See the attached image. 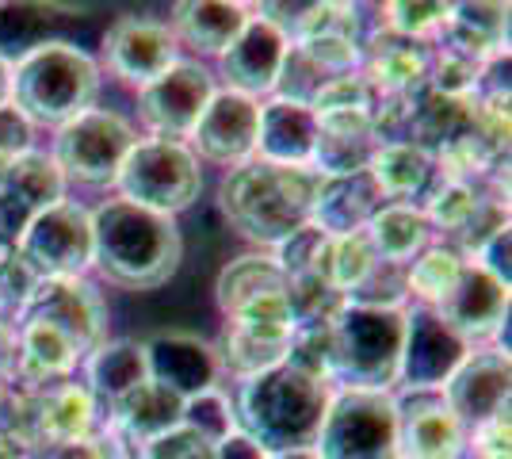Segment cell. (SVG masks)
Instances as JSON below:
<instances>
[{
  "label": "cell",
  "instance_id": "obj_17",
  "mask_svg": "<svg viewBox=\"0 0 512 459\" xmlns=\"http://www.w3.org/2000/svg\"><path fill=\"white\" fill-rule=\"evenodd\" d=\"M398 459H467V425L440 391H394Z\"/></svg>",
  "mask_w": 512,
  "mask_h": 459
},
{
  "label": "cell",
  "instance_id": "obj_38",
  "mask_svg": "<svg viewBox=\"0 0 512 459\" xmlns=\"http://www.w3.org/2000/svg\"><path fill=\"white\" fill-rule=\"evenodd\" d=\"M509 410L493 414L490 421L474 425L467 433V459H509Z\"/></svg>",
  "mask_w": 512,
  "mask_h": 459
},
{
  "label": "cell",
  "instance_id": "obj_1",
  "mask_svg": "<svg viewBox=\"0 0 512 459\" xmlns=\"http://www.w3.org/2000/svg\"><path fill=\"white\" fill-rule=\"evenodd\" d=\"M184 264L180 219L107 196L92 207V280L115 291H161Z\"/></svg>",
  "mask_w": 512,
  "mask_h": 459
},
{
  "label": "cell",
  "instance_id": "obj_29",
  "mask_svg": "<svg viewBox=\"0 0 512 459\" xmlns=\"http://www.w3.org/2000/svg\"><path fill=\"white\" fill-rule=\"evenodd\" d=\"M363 234H367L379 261L398 264V268H406L425 245L436 241L425 222V211L417 203H383L371 215V222L363 226Z\"/></svg>",
  "mask_w": 512,
  "mask_h": 459
},
{
  "label": "cell",
  "instance_id": "obj_9",
  "mask_svg": "<svg viewBox=\"0 0 512 459\" xmlns=\"http://www.w3.org/2000/svg\"><path fill=\"white\" fill-rule=\"evenodd\" d=\"M12 249L39 280H81L92 276V207L62 199L23 226Z\"/></svg>",
  "mask_w": 512,
  "mask_h": 459
},
{
  "label": "cell",
  "instance_id": "obj_34",
  "mask_svg": "<svg viewBox=\"0 0 512 459\" xmlns=\"http://www.w3.org/2000/svg\"><path fill=\"white\" fill-rule=\"evenodd\" d=\"M180 425H188L192 433H199V437L211 440V444H222L226 437H234L237 414H234V394H230V387L222 383V387H211V391L184 398V421Z\"/></svg>",
  "mask_w": 512,
  "mask_h": 459
},
{
  "label": "cell",
  "instance_id": "obj_32",
  "mask_svg": "<svg viewBox=\"0 0 512 459\" xmlns=\"http://www.w3.org/2000/svg\"><path fill=\"white\" fill-rule=\"evenodd\" d=\"M375 268H379V257H375V249H371L367 234L356 230V234H341V238H325L314 276L329 280L344 299H352Z\"/></svg>",
  "mask_w": 512,
  "mask_h": 459
},
{
  "label": "cell",
  "instance_id": "obj_44",
  "mask_svg": "<svg viewBox=\"0 0 512 459\" xmlns=\"http://www.w3.org/2000/svg\"><path fill=\"white\" fill-rule=\"evenodd\" d=\"M264 459H318V452L314 448H299V452H272V456Z\"/></svg>",
  "mask_w": 512,
  "mask_h": 459
},
{
  "label": "cell",
  "instance_id": "obj_2",
  "mask_svg": "<svg viewBox=\"0 0 512 459\" xmlns=\"http://www.w3.org/2000/svg\"><path fill=\"white\" fill-rule=\"evenodd\" d=\"M321 180L314 165H272L253 157L218 180V219L249 249H276L314 222Z\"/></svg>",
  "mask_w": 512,
  "mask_h": 459
},
{
  "label": "cell",
  "instance_id": "obj_26",
  "mask_svg": "<svg viewBox=\"0 0 512 459\" xmlns=\"http://www.w3.org/2000/svg\"><path fill=\"white\" fill-rule=\"evenodd\" d=\"M383 203V192L375 188V180L367 173L329 176V180H321L318 203H314V226L325 238L356 234V230H363L371 222V215Z\"/></svg>",
  "mask_w": 512,
  "mask_h": 459
},
{
  "label": "cell",
  "instance_id": "obj_23",
  "mask_svg": "<svg viewBox=\"0 0 512 459\" xmlns=\"http://www.w3.org/2000/svg\"><path fill=\"white\" fill-rule=\"evenodd\" d=\"M245 23H249V4L241 0H188V4H172L169 16L180 50L207 66L237 43Z\"/></svg>",
  "mask_w": 512,
  "mask_h": 459
},
{
  "label": "cell",
  "instance_id": "obj_37",
  "mask_svg": "<svg viewBox=\"0 0 512 459\" xmlns=\"http://www.w3.org/2000/svg\"><path fill=\"white\" fill-rule=\"evenodd\" d=\"M314 115H337V111H375V92L371 85L356 73H341V77H329L318 88V96L310 100Z\"/></svg>",
  "mask_w": 512,
  "mask_h": 459
},
{
  "label": "cell",
  "instance_id": "obj_19",
  "mask_svg": "<svg viewBox=\"0 0 512 459\" xmlns=\"http://www.w3.org/2000/svg\"><path fill=\"white\" fill-rule=\"evenodd\" d=\"M62 199H69V184L43 146L16 157L0 176V241L12 245L27 222Z\"/></svg>",
  "mask_w": 512,
  "mask_h": 459
},
{
  "label": "cell",
  "instance_id": "obj_13",
  "mask_svg": "<svg viewBox=\"0 0 512 459\" xmlns=\"http://www.w3.org/2000/svg\"><path fill=\"white\" fill-rule=\"evenodd\" d=\"M375 31V23H367L363 4H306L299 27L291 35V46H299L302 54L325 73V77H341L356 73L363 62V43Z\"/></svg>",
  "mask_w": 512,
  "mask_h": 459
},
{
  "label": "cell",
  "instance_id": "obj_20",
  "mask_svg": "<svg viewBox=\"0 0 512 459\" xmlns=\"http://www.w3.org/2000/svg\"><path fill=\"white\" fill-rule=\"evenodd\" d=\"M146 345V364H150L153 383H165L172 394L192 398L211 387H222V368L214 341L199 337L192 329H161L142 341Z\"/></svg>",
  "mask_w": 512,
  "mask_h": 459
},
{
  "label": "cell",
  "instance_id": "obj_21",
  "mask_svg": "<svg viewBox=\"0 0 512 459\" xmlns=\"http://www.w3.org/2000/svg\"><path fill=\"white\" fill-rule=\"evenodd\" d=\"M428 66H432V43H413L406 35L386 31L383 23H375V31L363 43L360 77L371 85L375 100L425 92Z\"/></svg>",
  "mask_w": 512,
  "mask_h": 459
},
{
  "label": "cell",
  "instance_id": "obj_30",
  "mask_svg": "<svg viewBox=\"0 0 512 459\" xmlns=\"http://www.w3.org/2000/svg\"><path fill=\"white\" fill-rule=\"evenodd\" d=\"M482 62L509 54V4H451L448 31L440 35Z\"/></svg>",
  "mask_w": 512,
  "mask_h": 459
},
{
  "label": "cell",
  "instance_id": "obj_11",
  "mask_svg": "<svg viewBox=\"0 0 512 459\" xmlns=\"http://www.w3.org/2000/svg\"><path fill=\"white\" fill-rule=\"evenodd\" d=\"M184 58V50L172 35L169 20L153 16H115L100 39V73L119 81L130 92L153 85L165 69Z\"/></svg>",
  "mask_w": 512,
  "mask_h": 459
},
{
  "label": "cell",
  "instance_id": "obj_25",
  "mask_svg": "<svg viewBox=\"0 0 512 459\" xmlns=\"http://www.w3.org/2000/svg\"><path fill=\"white\" fill-rule=\"evenodd\" d=\"M318 146V119L310 104L295 100H260L256 157L272 165H310Z\"/></svg>",
  "mask_w": 512,
  "mask_h": 459
},
{
  "label": "cell",
  "instance_id": "obj_36",
  "mask_svg": "<svg viewBox=\"0 0 512 459\" xmlns=\"http://www.w3.org/2000/svg\"><path fill=\"white\" fill-rule=\"evenodd\" d=\"M35 284H39V276L27 268V261L8 241H0V326H12L20 318Z\"/></svg>",
  "mask_w": 512,
  "mask_h": 459
},
{
  "label": "cell",
  "instance_id": "obj_31",
  "mask_svg": "<svg viewBox=\"0 0 512 459\" xmlns=\"http://www.w3.org/2000/svg\"><path fill=\"white\" fill-rule=\"evenodd\" d=\"M467 264H470L467 257H463L455 245H448V241L425 245V249L406 264L409 306H428V310H436V306L451 295V287L459 284V276H463Z\"/></svg>",
  "mask_w": 512,
  "mask_h": 459
},
{
  "label": "cell",
  "instance_id": "obj_3",
  "mask_svg": "<svg viewBox=\"0 0 512 459\" xmlns=\"http://www.w3.org/2000/svg\"><path fill=\"white\" fill-rule=\"evenodd\" d=\"M230 394H234L237 429L272 456V452L314 448L333 387L302 375L291 364H279L256 379L234 383Z\"/></svg>",
  "mask_w": 512,
  "mask_h": 459
},
{
  "label": "cell",
  "instance_id": "obj_42",
  "mask_svg": "<svg viewBox=\"0 0 512 459\" xmlns=\"http://www.w3.org/2000/svg\"><path fill=\"white\" fill-rule=\"evenodd\" d=\"M0 459H35V456H31L20 440H16L8 429H4V425H0Z\"/></svg>",
  "mask_w": 512,
  "mask_h": 459
},
{
  "label": "cell",
  "instance_id": "obj_14",
  "mask_svg": "<svg viewBox=\"0 0 512 459\" xmlns=\"http://www.w3.org/2000/svg\"><path fill=\"white\" fill-rule=\"evenodd\" d=\"M256 134H260V100L218 88L207 111L199 115L188 146L203 169L230 173L256 157Z\"/></svg>",
  "mask_w": 512,
  "mask_h": 459
},
{
  "label": "cell",
  "instance_id": "obj_28",
  "mask_svg": "<svg viewBox=\"0 0 512 459\" xmlns=\"http://www.w3.org/2000/svg\"><path fill=\"white\" fill-rule=\"evenodd\" d=\"M268 291H287V272L279 268L272 249H245L218 268L214 276V306L222 318L253 303Z\"/></svg>",
  "mask_w": 512,
  "mask_h": 459
},
{
  "label": "cell",
  "instance_id": "obj_6",
  "mask_svg": "<svg viewBox=\"0 0 512 459\" xmlns=\"http://www.w3.org/2000/svg\"><path fill=\"white\" fill-rule=\"evenodd\" d=\"M138 138H142V131L127 111L96 104V108L81 111L77 119L62 123L50 138L46 153L54 157V165L69 188L111 192Z\"/></svg>",
  "mask_w": 512,
  "mask_h": 459
},
{
  "label": "cell",
  "instance_id": "obj_16",
  "mask_svg": "<svg viewBox=\"0 0 512 459\" xmlns=\"http://www.w3.org/2000/svg\"><path fill=\"white\" fill-rule=\"evenodd\" d=\"M287 50H291V39L249 8V23L237 35V43L218 62H211L218 88L241 92L249 100H272L283 62H287Z\"/></svg>",
  "mask_w": 512,
  "mask_h": 459
},
{
  "label": "cell",
  "instance_id": "obj_27",
  "mask_svg": "<svg viewBox=\"0 0 512 459\" xmlns=\"http://www.w3.org/2000/svg\"><path fill=\"white\" fill-rule=\"evenodd\" d=\"M367 176L375 180L386 203H417L421 207L436 184V161L417 142H383L367 165Z\"/></svg>",
  "mask_w": 512,
  "mask_h": 459
},
{
  "label": "cell",
  "instance_id": "obj_35",
  "mask_svg": "<svg viewBox=\"0 0 512 459\" xmlns=\"http://www.w3.org/2000/svg\"><path fill=\"white\" fill-rule=\"evenodd\" d=\"M386 31L394 35H406L413 43H436L444 31H448L451 20V4H413V0H390L379 8Z\"/></svg>",
  "mask_w": 512,
  "mask_h": 459
},
{
  "label": "cell",
  "instance_id": "obj_40",
  "mask_svg": "<svg viewBox=\"0 0 512 459\" xmlns=\"http://www.w3.org/2000/svg\"><path fill=\"white\" fill-rule=\"evenodd\" d=\"M35 459H123L119 444L107 437V429L100 425V433H92L85 440H73V444H62V448H50Z\"/></svg>",
  "mask_w": 512,
  "mask_h": 459
},
{
  "label": "cell",
  "instance_id": "obj_18",
  "mask_svg": "<svg viewBox=\"0 0 512 459\" xmlns=\"http://www.w3.org/2000/svg\"><path fill=\"white\" fill-rule=\"evenodd\" d=\"M470 345L455 337L436 310L406 306V349L394 391H440L451 372L467 360Z\"/></svg>",
  "mask_w": 512,
  "mask_h": 459
},
{
  "label": "cell",
  "instance_id": "obj_33",
  "mask_svg": "<svg viewBox=\"0 0 512 459\" xmlns=\"http://www.w3.org/2000/svg\"><path fill=\"white\" fill-rule=\"evenodd\" d=\"M54 4H0V58L20 62L35 46L54 39Z\"/></svg>",
  "mask_w": 512,
  "mask_h": 459
},
{
  "label": "cell",
  "instance_id": "obj_10",
  "mask_svg": "<svg viewBox=\"0 0 512 459\" xmlns=\"http://www.w3.org/2000/svg\"><path fill=\"white\" fill-rule=\"evenodd\" d=\"M218 92V77L207 62L199 58H180L172 69H165L153 85L134 92V123L146 138H169V142H188L199 123V115Z\"/></svg>",
  "mask_w": 512,
  "mask_h": 459
},
{
  "label": "cell",
  "instance_id": "obj_45",
  "mask_svg": "<svg viewBox=\"0 0 512 459\" xmlns=\"http://www.w3.org/2000/svg\"><path fill=\"white\" fill-rule=\"evenodd\" d=\"M8 394H12V383L0 375V417H4V406H8Z\"/></svg>",
  "mask_w": 512,
  "mask_h": 459
},
{
  "label": "cell",
  "instance_id": "obj_15",
  "mask_svg": "<svg viewBox=\"0 0 512 459\" xmlns=\"http://www.w3.org/2000/svg\"><path fill=\"white\" fill-rule=\"evenodd\" d=\"M20 318H43L50 326H58L88 356L96 345L107 341L111 306H107V291L92 276H81V280H39L27 306L20 310Z\"/></svg>",
  "mask_w": 512,
  "mask_h": 459
},
{
  "label": "cell",
  "instance_id": "obj_22",
  "mask_svg": "<svg viewBox=\"0 0 512 459\" xmlns=\"http://www.w3.org/2000/svg\"><path fill=\"white\" fill-rule=\"evenodd\" d=\"M509 356L497 349H470L467 360L451 372V379L440 387V394L448 398V406L455 417L467 425V433L474 425L490 421L493 414L509 410Z\"/></svg>",
  "mask_w": 512,
  "mask_h": 459
},
{
  "label": "cell",
  "instance_id": "obj_24",
  "mask_svg": "<svg viewBox=\"0 0 512 459\" xmlns=\"http://www.w3.org/2000/svg\"><path fill=\"white\" fill-rule=\"evenodd\" d=\"M77 379L85 383L88 394L96 398V406L107 414L111 406H119L127 394H134L150 379L146 345L138 337H107L104 345H96L85 356Z\"/></svg>",
  "mask_w": 512,
  "mask_h": 459
},
{
  "label": "cell",
  "instance_id": "obj_41",
  "mask_svg": "<svg viewBox=\"0 0 512 459\" xmlns=\"http://www.w3.org/2000/svg\"><path fill=\"white\" fill-rule=\"evenodd\" d=\"M268 452L256 444V440H249L241 429H237L234 437H226L222 444H214V459H264Z\"/></svg>",
  "mask_w": 512,
  "mask_h": 459
},
{
  "label": "cell",
  "instance_id": "obj_4",
  "mask_svg": "<svg viewBox=\"0 0 512 459\" xmlns=\"http://www.w3.org/2000/svg\"><path fill=\"white\" fill-rule=\"evenodd\" d=\"M104 96V73L96 54L69 39H46L20 62H12V108H20L31 127L58 131L81 111L96 108Z\"/></svg>",
  "mask_w": 512,
  "mask_h": 459
},
{
  "label": "cell",
  "instance_id": "obj_7",
  "mask_svg": "<svg viewBox=\"0 0 512 459\" xmlns=\"http://www.w3.org/2000/svg\"><path fill=\"white\" fill-rule=\"evenodd\" d=\"M203 188H207V176H203V165L188 142L142 134L134 142L130 157L123 161L111 196L138 203V207L157 211V215L180 219L203 199Z\"/></svg>",
  "mask_w": 512,
  "mask_h": 459
},
{
  "label": "cell",
  "instance_id": "obj_12",
  "mask_svg": "<svg viewBox=\"0 0 512 459\" xmlns=\"http://www.w3.org/2000/svg\"><path fill=\"white\" fill-rule=\"evenodd\" d=\"M436 314L470 349H497L509 356V287L474 261L463 268L459 284L436 306Z\"/></svg>",
  "mask_w": 512,
  "mask_h": 459
},
{
  "label": "cell",
  "instance_id": "obj_5",
  "mask_svg": "<svg viewBox=\"0 0 512 459\" xmlns=\"http://www.w3.org/2000/svg\"><path fill=\"white\" fill-rule=\"evenodd\" d=\"M406 349V310L348 303L333 322V387L394 391Z\"/></svg>",
  "mask_w": 512,
  "mask_h": 459
},
{
  "label": "cell",
  "instance_id": "obj_39",
  "mask_svg": "<svg viewBox=\"0 0 512 459\" xmlns=\"http://www.w3.org/2000/svg\"><path fill=\"white\" fill-rule=\"evenodd\" d=\"M31 150H39V131L31 119L12 104H0V161H16Z\"/></svg>",
  "mask_w": 512,
  "mask_h": 459
},
{
  "label": "cell",
  "instance_id": "obj_8",
  "mask_svg": "<svg viewBox=\"0 0 512 459\" xmlns=\"http://www.w3.org/2000/svg\"><path fill=\"white\" fill-rule=\"evenodd\" d=\"M314 452L318 459H398L394 391L333 387Z\"/></svg>",
  "mask_w": 512,
  "mask_h": 459
},
{
  "label": "cell",
  "instance_id": "obj_43",
  "mask_svg": "<svg viewBox=\"0 0 512 459\" xmlns=\"http://www.w3.org/2000/svg\"><path fill=\"white\" fill-rule=\"evenodd\" d=\"M0 104H12V62L0 58Z\"/></svg>",
  "mask_w": 512,
  "mask_h": 459
}]
</instances>
